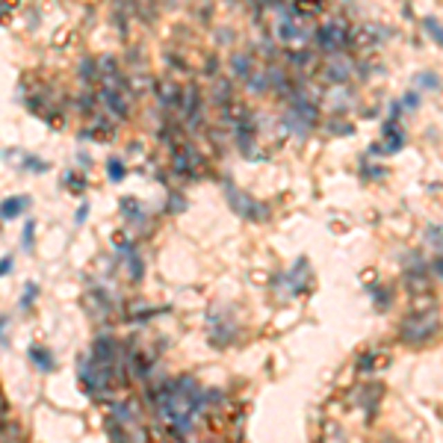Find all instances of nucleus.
Masks as SVG:
<instances>
[{
    "label": "nucleus",
    "instance_id": "nucleus-1",
    "mask_svg": "<svg viewBox=\"0 0 443 443\" xmlns=\"http://www.w3.org/2000/svg\"><path fill=\"white\" fill-rule=\"evenodd\" d=\"M154 405H157V414L165 423L177 426V435H186L195 414L204 408V399H201L195 379H177V381L163 384L154 393Z\"/></svg>",
    "mask_w": 443,
    "mask_h": 443
},
{
    "label": "nucleus",
    "instance_id": "nucleus-2",
    "mask_svg": "<svg viewBox=\"0 0 443 443\" xmlns=\"http://www.w3.org/2000/svg\"><path fill=\"white\" fill-rule=\"evenodd\" d=\"M275 12V24H272V36L278 44L290 51H302L307 48V42L314 39V24L310 15L302 12V6H284V9H272Z\"/></svg>",
    "mask_w": 443,
    "mask_h": 443
},
{
    "label": "nucleus",
    "instance_id": "nucleus-3",
    "mask_svg": "<svg viewBox=\"0 0 443 443\" xmlns=\"http://www.w3.org/2000/svg\"><path fill=\"white\" fill-rule=\"evenodd\" d=\"M314 39L316 44L323 48L325 53H331V57H340V53H346V44L352 39V30L346 21H340V18H331L328 24H323L316 33H314Z\"/></svg>",
    "mask_w": 443,
    "mask_h": 443
},
{
    "label": "nucleus",
    "instance_id": "nucleus-4",
    "mask_svg": "<svg viewBox=\"0 0 443 443\" xmlns=\"http://www.w3.org/2000/svg\"><path fill=\"white\" fill-rule=\"evenodd\" d=\"M437 331V310H414L411 316L402 323L399 334H402L405 343H426L431 334Z\"/></svg>",
    "mask_w": 443,
    "mask_h": 443
},
{
    "label": "nucleus",
    "instance_id": "nucleus-5",
    "mask_svg": "<svg viewBox=\"0 0 443 443\" xmlns=\"http://www.w3.org/2000/svg\"><path fill=\"white\" fill-rule=\"evenodd\" d=\"M228 198H230V204H234L237 213L246 216V219H266V213H269L263 204L251 201V198L246 192H239V190H228Z\"/></svg>",
    "mask_w": 443,
    "mask_h": 443
},
{
    "label": "nucleus",
    "instance_id": "nucleus-6",
    "mask_svg": "<svg viewBox=\"0 0 443 443\" xmlns=\"http://www.w3.org/2000/svg\"><path fill=\"white\" fill-rule=\"evenodd\" d=\"M349 74H354V62L346 57V53H340V57H331V62H328V77H331V80L343 83Z\"/></svg>",
    "mask_w": 443,
    "mask_h": 443
},
{
    "label": "nucleus",
    "instance_id": "nucleus-7",
    "mask_svg": "<svg viewBox=\"0 0 443 443\" xmlns=\"http://www.w3.org/2000/svg\"><path fill=\"white\" fill-rule=\"evenodd\" d=\"M384 145H387V151H399V148L405 145V133L396 127L393 118L384 125Z\"/></svg>",
    "mask_w": 443,
    "mask_h": 443
},
{
    "label": "nucleus",
    "instance_id": "nucleus-8",
    "mask_svg": "<svg viewBox=\"0 0 443 443\" xmlns=\"http://www.w3.org/2000/svg\"><path fill=\"white\" fill-rule=\"evenodd\" d=\"M30 201H27V198L24 195H15V198H6V201L3 204H0V219H15L18 213H21V210H24Z\"/></svg>",
    "mask_w": 443,
    "mask_h": 443
},
{
    "label": "nucleus",
    "instance_id": "nucleus-9",
    "mask_svg": "<svg viewBox=\"0 0 443 443\" xmlns=\"http://www.w3.org/2000/svg\"><path fill=\"white\" fill-rule=\"evenodd\" d=\"M30 354H33V361H36V367H42V370H53L51 352H44V349H39V346H33V349H30Z\"/></svg>",
    "mask_w": 443,
    "mask_h": 443
},
{
    "label": "nucleus",
    "instance_id": "nucleus-10",
    "mask_svg": "<svg viewBox=\"0 0 443 443\" xmlns=\"http://www.w3.org/2000/svg\"><path fill=\"white\" fill-rule=\"evenodd\" d=\"M125 177V165L118 160H109V181H121Z\"/></svg>",
    "mask_w": 443,
    "mask_h": 443
},
{
    "label": "nucleus",
    "instance_id": "nucleus-11",
    "mask_svg": "<svg viewBox=\"0 0 443 443\" xmlns=\"http://www.w3.org/2000/svg\"><path fill=\"white\" fill-rule=\"evenodd\" d=\"M426 27H428V33H431V36H435V39H440V42H443V27L437 24L435 18H426Z\"/></svg>",
    "mask_w": 443,
    "mask_h": 443
},
{
    "label": "nucleus",
    "instance_id": "nucleus-12",
    "mask_svg": "<svg viewBox=\"0 0 443 443\" xmlns=\"http://www.w3.org/2000/svg\"><path fill=\"white\" fill-rule=\"evenodd\" d=\"M24 246L33 248V222H27V237H24Z\"/></svg>",
    "mask_w": 443,
    "mask_h": 443
},
{
    "label": "nucleus",
    "instance_id": "nucleus-13",
    "mask_svg": "<svg viewBox=\"0 0 443 443\" xmlns=\"http://www.w3.org/2000/svg\"><path fill=\"white\" fill-rule=\"evenodd\" d=\"M9 269H12V260H9V257H3V260H0V275H6Z\"/></svg>",
    "mask_w": 443,
    "mask_h": 443
},
{
    "label": "nucleus",
    "instance_id": "nucleus-14",
    "mask_svg": "<svg viewBox=\"0 0 443 443\" xmlns=\"http://www.w3.org/2000/svg\"><path fill=\"white\" fill-rule=\"evenodd\" d=\"M3 414H6V399L0 396V423H3Z\"/></svg>",
    "mask_w": 443,
    "mask_h": 443
}]
</instances>
